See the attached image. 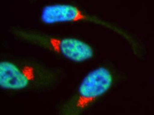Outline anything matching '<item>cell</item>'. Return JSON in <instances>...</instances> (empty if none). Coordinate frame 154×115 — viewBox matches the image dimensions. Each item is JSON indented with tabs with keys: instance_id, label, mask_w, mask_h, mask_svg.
<instances>
[{
	"instance_id": "3",
	"label": "cell",
	"mask_w": 154,
	"mask_h": 115,
	"mask_svg": "<svg viewBox=\"0 0 154 115\" xmlns=\"http://www.w3.org/2000/svg\"><path fill=\"white\" fill-rule=\"evenodd\" d=\"M48 43L55 51L73 61L81 62L91 59L93 56V50L90 46L77 39L51 38Z\"/></svg>"
},
{
	"instance_id": "4",
	"label": "cell",
	"mask_w": 154,
	"mask_h": 115,
	"mask_svg": "<svg viewBox=\"0 0 154 115\" xmlns=\"http://www.w3.org/2000/svg\"><path fill=\"white\" fill-rule=\"evenodd\" d=\"M41 19L45 24L49 25L88 20L90 18L76 7L68 5L59 4L44 7L41 13Z\"/></svg>"
},
{
	"instance_id": "1",
	"label": "cell",
	"mask_w": 154,
	"mask_h": 115,
	"mask_svg": "<svg viewBox=\"0 0 154 115\" xmlns=\"http://www.w3.org/2000/svg\"><path fill=\"white\" fill-rule=\"evenodd\" d=\"M112 82L110 72L104 67L97 68L89 73L80 85L76 107L82 109L87 107L107 91Z\"/></svg>"
},
{
	"instance_id": "2",
	"label": "cell",
	"mask_w": 154,
	"mask_h": 115,
	"mask_svg": "<svg viewBox=\"0 0 154 115\" xmlns=\"http://www.w3.org/2000/svg\"><path fill=\"white\" fill-rule=\"evenodd\" d=\"M34 77L30 67L21 70L12 62H2L0 63V86L5 89H22L26 87Z\"/></svg>"
}]
</instances>
